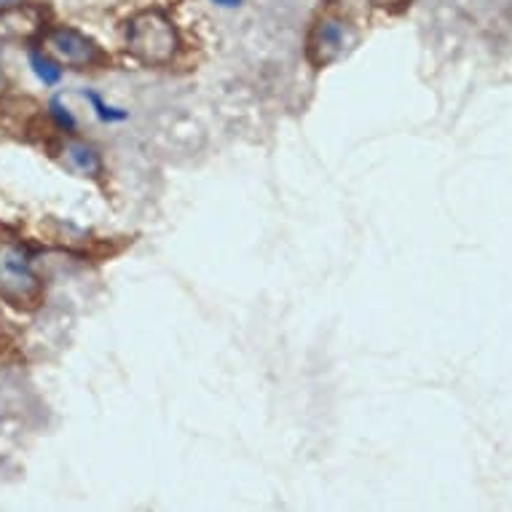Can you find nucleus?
<instances>
[{
	"label": "nucleus",
	"instance_id": "f257e3e1",
	"mask_svg": "<svg viewBox=\"0 0 512 512\" xmlns=\"http://www.w3.org/2000/svg\"><path fill=\"white\" fill-rule=\"evenodd\" d=\"M124 46L129 57L148 68H164L180 54V30L175 19L161 9H143L126 19Z\"/></svg>",
	"mask_w": 512,
	"mask_h": 512
},
{
	"label": "nucleus",
	"instance_id": "1a4fd4ad",
	"mask_svg": "<svg viewBox=\"0 0 512 512\" xmlns=\"http://www.w3.org/2000/svg\"><path fill=\"white\" fill-rule=\"evenodd\" d=\"M51 116L57 118V124L65 129V132H73L76 129V118L70 116V110L68 108H62V102L59 100H51Z\"/></svg>",
	"mask_w": 512,
	"mask_h": 512
},
{
	"label": "nucleus",
	"instance_id": "7ed1b4c3",
	"mask_svg": "<svg viewBox=\"0 0 512 512\" xmlns=\"http://www.w3.org/2000/svg\"><path fill=\"white\" fill-rule=\"evenodd\" d=\"M41 49L54 57L62 68L70 70H94L105 68L110 59L102 51V46L94 41L92 35L81 33L78 27L70 25H54L46 27V33L41 35Z\"/></svg>",
	"mask_w": 512,
	"mask_h": 512
},
{
	"label": "nucleus",
	"instance_id": "423d86ee",
	"mask_svg": "<svg viewBox=\"0 0 512 512\" xmlns=\"http://www.w3.org/2000/svg\"><path fill=\"white\" fill-rule=\"evenodd\" d=\"M62 159L81 177H100L102 169H105L97 148H92L84 140H68V143L62 145Z\"/></svg>",
	"mask_w": 512,
	"mask_h": 512
},
{
	"label": "nucleus",
	"instance_id": "0eeeda50",
	"mask_svg": "<svg viewBox=\"0 0 512 512\" xmlns=\"http://www.w3.org/2000/svg\"><path fill=\"white\" fill-rule=\"evenodd\" d=\"M30 65H33V73L38 76V81H43V86H57L62 81V65L43 49L30 51Z\"/></svg>",
	"mask_w": 512,
	"mask_h": 512
},
{
	"label": "nucleus",
	"instance_id": "39448f33",
	"mask_svg": "<svg viewBox=\"0 0 512 512\" xmlns=\"http://www.w3.org/2000/svg\"><path fill=\"white\" fill-rule=\"evenodd\" d=\"M49 9L33 0H9L0 3V41L22 43L46 33Z\"/></svg>",
	"mask_w": 512,
	"mask_h": 512
},
{
	"label": "nucleus",
	"instance_id": "f03ea898",
	"mask_svg": "<svg viewBox=\"0 0 512 512\" xmlns=\"http://www.w3.org/2000/svg\"><path fill=\"white\" fill-rule=\"evenodd\" d=\"M0 298L17 309H35L43 298V282L19 244H0Z\"/></svg>",
	"mask_w": 512,
	"mask_h": 512
},
{
	"label": "nucleus",
	"instance_id": "9d476101",
	"mask_svg": "<svg viewBox=\"0 0 512 512\" xmlns=\"http://www.w3.org/2000/svg\"><path fill=\"white\" fill-rule=\"evenodd\" d=\"M212 3H218V6H226V9H234V6H239L242 0H212Z\"/></svg>",
	"mask_w": 512,
	"mask_h": 512
},
{
	"label": "nucleus",
	"instance_id": "20e7f679",
	"mask_svg": "<svg viewBox=\"0 0 512 512\" xmlns=\"http://www.w3.org/2000/svg\"><path fill=\"white\" fill-rule=\"evenodd\" d=\"M357 43V30L349 19L338 14H325L314 22L306 41V57L314 68H330L354 49Z\"/></svg>",
	"mask_w": 512,
	"mask_h": 512
},
{
	"label": "nucleus",
	"instance_id": "ddd939ff",
	"mask_svg": "<svg viewBox=\"0 0 512 512\" xmlns=\"http://www.w3.org/2000/svg\"><path fill=\"white\" fill-rule=\"evenodd\" d=\"M0 3H9V0H0Z\"/></svg>",
	"mask_w": 512,
	"mask_h": 512
},
{
	"label": "nucleus",
	"instance_id": "6e6552de",
	"mask_svg": "<svg viewBox=\"0 0 512 512\" xmlns=\"http://www.w3.org/2000/svg\"><path fill=\"white\" fill-rule=\"evenodd\" d=\"M84 97H86V100H89V102H92L94 113H97V116H100L102 121H108V124H113V121H124V118L129 116L126 110L113 108V105H108V102L102 100V97H100V94H97V92H84Z\"/></svg>",
	"mask_w": 512,
	"mask_h": 512
},
{
	"label": "nucleus",
	"instance_id": "9b49d317",
	"mask_svg": "<svg viewBox=\"0 0 512 512\" xmlns=\"http://www.w3.org/2000/svg\"><path fill=\"white\" fill-rule=\"evenodd\" d=\"M376 6H389V3H400V0H373Z\"/></svg>",
	"mask_w": 512,
	"mask_h": 512
},
{
	"label": "nucleus",
	"instance_id": "f8f14e48",
	"mask_svg": "<svg viewBox=\"0 0 512 512\" xmlns=\"http://www.w3.org/2000/svg\"><path fill=\"white\" fill-rule=\"evenodd\" d=\"M3 86H6V78H3V68H0V92H3Z\"/></svg>",
	"mask_w": 512,
	"mask_h": 512
}]
</instances>
